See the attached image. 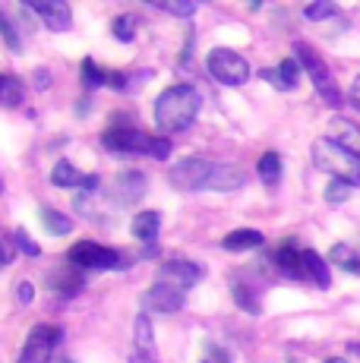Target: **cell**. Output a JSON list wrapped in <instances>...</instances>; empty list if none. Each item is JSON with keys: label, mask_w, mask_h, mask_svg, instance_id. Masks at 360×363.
I'll return each mask as SVG.
<instances>
[{"label": "cell", "mask_w": 360, "mask_h": 363, "mask_svg": "<svg viewBox=\"0 0 360 363\" xmlns=\"http://www.w3.org/2000/svg\"><path fill=\"white\" fill-rule=\"evenodd\" d=\"M29 10L38 13L41 23L51 32H67L73 26V13L64 0H51V4H47V0H35V4H29Z\"/></svg>", "instance_id": "11"}, {"label": "cell", "mask_w": 360, "mask_h": 363, "mask_svg": "<svg viewBox=\"0 0 360 363\" xmlns=\"http://www.w3.org/2000/svg\"><path fill=\"white\" fill-rule=\"evenodd\" d=\"M70 262L76 269H123L130 259L120 250L101 247V243L92 240H79L76 247H70Z\"/></svg>", "instance_id": "5"}, {"label": "cell", "mask_w": 360, "mask_h": 363, "mask_svg": "<svg viewBox=\"0 0 360 363\" xmlns=\"http://www.w3.org/2000/svg\"><path fill=\"white\" fill-rule=\"evenodd\" d=\"M203 363H215V360H212V357H206V360H203Z\"/></svg>", "instance_id": "41"}, {"label": "cell", "mask_w": 360, "mask_h": 363, "mask_svg": "<svg viewBox=\"0 0 360 363\" xmlns=\"http://www.w3.org/2000/svg\"><path fill=\"white\" fill-rule=\"evenodd\" d=\"M0 101H4V108H16L23 101V82L16 76H0Z\"/></svg>", "instance_id": "26"}, {"label": "cell", "mask_w": 360, "mask_h": 363, "mask_svg": "<svg viewBox=\"0 0 360 363\" xmlns=\"http://www.w3.org/2000/svg\"><path fill=\"white\" fill-rule=\"evenodd\" d=\"M234 300H237V306L244 313H253V316H259L262 306H259V294L256 291H250L244 281H234Z\"/></svg>", "instance_id": "27"}, {"label": "cell", "mask_w": 360, "mask_h": 363, "mask_svg": "<svg viewBox=\"0 0 360 363\" xmlns=\"http://www.w3.org/2000/svg\"><path fill=\"white\" fill-rule=\"evenodd\" d=\"M262 231H253V228H237L221 240V247L231 250V253H244V250H253V247H262Z\"/></svg>", "instance_id": "21"}, {"label": "cell", "mask_w": 360, "mask_h": 363, "mask_svg": "<svg viewBox=\"0 0 360 363\" xmlns=\"http://www.w3.org/2000/svg\"><path fill=\"white\" fill-rule=\"evenodd\" d=\"M259 76L266 82H272L275 89H281V92H291V89H297V82H300V64H297L294 57H288V60H281L279 67L259 69Z\"/></svg>", "instance_id": "15"}, {"label": "cell", "mask_w": 360, "mask_h": 363, "mask_svg": "<svg viewBox=\"0 0 360 363\" xmlns=\"http://www.w3.org/2000/svg\"><path fill=\"white\" fill-rule=\"evenodd\" d=\"M16 297H19V303H23V306H29L32 300H35V288H32V281H19Z\"/></svg>", "instance_id": "36"}, {"label": "cell", "mask_w": 360, "mask_h": 363, "mask_svg": "<svg viewBox=\"0 0 360 363\" xmlns=\"http://www.w3.org/2000/svg\"><path fill=\"white\" fill-rule=\"evenodd\" d=\"M82 275H73V272H57V275H51L47 278V288H54L57 294H64V297H76L82 291Z\"/></svg>", "instance_id": "23"}, {"label": "cell", "mask_w": 360, "mask_h": 363, "mask_svg": "<svg viewBox=\"0 0 360 363\" xmlns=\"http://www.w3.org/2000/svg\"><path fill=\"white\" fill-rule=\"evenodd\" d=\"M351 190H354V186L344 184V180H329V186H325V202H329V206H342V202H348Z\"/></svg>", "instance_id": "30"}, {"label": "cell", "mask_w": 360, "mask_h": 363, "mask_svg": "<svg viewBox=\"0 0 360 363\" xmlns=\"http://www.w3.org/2000/svg\"><path fill=\"white\" fill-rule=\"evenodd\" d=\"M247 184L244 171L234 164H215L212 167V177H209V190H218V193H234Z\"/></svg>", "instance_id": "17"}, {"label": "cell", "mask_w": 360, "mask_h": 363, "mask_svg": "<svg viewBox=\"0 0 360 363\" xmlns=\"http://www.w3.org/2000/svg\"><path fill=\"white\" fill-rule=\"evenodd\" d=\"M275 265H279V272L291 281H303V250H297L294 243H285V247L275 250Z\"/></svg>", "instance_id": "16"}, {"label": "cell", "mask_w": 360, "mask_h": 363, "mask_svg": "<svg viewBox=\"0 0 360 363\" xmlns=\"http://www.w3.org/2000/svg\"><path fill=\"white\" fill-rule=\"evenodd\" d=\"M158 281L171 284V288H177L186 294L190 288H196V284L203 281V265H196L190 259H168V262H162V269H158Z\"/></svg>", "instance_id": "9"}, {"label": "cell", "mask_w": 360, "mask_h": 363, "mask_svg": "<svg viewBox=\"0 0 360 363\" xmlns=\"http://www.w3.org/2000/svg\"><path fill=\"white\" fill-rule=\"evenodd\" d=\"M51 184L54 186H67V190H76V186H82V190H99V177H95V174L76 171L70 162H57V164H54Z\"/></svg>", "instance_id": "14"}, {"label": "cell", "mask_w": 360, "mask_h": 363, "mask_svg": "<svg viewBox=\"0 0 360 363\" xmlns=\"http://www.w3.org/2000/svg\"><path fill=\"white\" fill-rule=\"evenodd\" d=\"M13 240H16V247L23 250L26 256H32V259H38V256H41V247L26 231H16V234H13Z\"/></svg>", "instance_id": "34"}, {"label": "cell", "mask_w": 360, "mask_h": 363, "mask_svg": "<svg viewBox=\"0 0 360 363\" xmlns=\"http://www.w3.org/2000/svg\"><path fill=\"white\" fill-rule=\"evenodd\" d=\"M256 174L262 177V184H279L281 180V158H279V152H266V155L259 158V164H256Z\"/></svg>", "instance_id": "25"}, {"label": "cell", "mask_w": 360, "mask_h": 363, "mask_svg": "<svg viewBox=\"0 0 360 363\" xmlns=\"http://www.w3.org/2000/svg\"><path fill=\"white\" fill-rule=\"evenodd\" d=\"M155 162H168L171 158V139H164V136H155L152 139V152H149Z\"/></svg>", "instance_id": "35"}, {"label": "cell", "mask_w": 360, "mask_h": 363, "mask_svg": "<svg viewBox=\"0 0 360 363\" xmlns=\"http://www.w3.org/2000/svg\"><path fill=\"white\" fill-rule=\"evenodd\" d=\"M133 347H136V357L133 363H158L155 357V335H152V319L149 313H140L133 323Z\"/></svg>", "instance_id": "12"}, {"label": "cell", "mask_w": 360, "mask_h": 363, "mask_svg": "<svg viewBox=\"0 0 360 363\" xmlns=\"http://www.w3.org/2000/svg\"><path fill=\"white\" fill-rule=\"evenodd\" d=\"M35 86L47 89V69H35Z\"/></svg>", "instance_id": "38"}, {"label": "cell", "mask_w": 360, "mask_h": 363, "mask_svg": "<svg viewBox=\"0 0 360 363\" xmlns=\"http://www.w3.org/2000/svg\"><path fill=\"white\" fill-rule=\"evenodd\" d=\"M212 162H206V158L193 155V158H180V162L171 167V186H177V190L184 193H193V190H209V177H212Z\"/></svg>", "instance_id": "8"}, {"label": "cell", "mask_w": 360, "mask_h": 363, "mask_svg": "<svg viewBox=\"0 0 360 363\" xmlns=\"http://www.w3.org/2000/svg\"><path fill=\"white\" fill-rule=\"evenodd\" d=\"M325 363H348V360H342V357H332V360H325Z\"/></svg>", "instance_id": "40"}, {"label": "cell", "mask_w": 360, "mask_h": 363, "mask_svg": "<svg viewBox=\"0 0 360 363\" xmlns=\"http://www.w3.org/2000/svg\"><path fill=\"white\" fill-rule=\"evenodd\" d=\"M155 6L177 19H190V16H196V10H199L196 0H155Z\"/></svg>", "instance_id": "28"}, {"label": "cell", "mask_w": 360, "mask_h": 363, "mask_svg": "<svg viewBox=\"0 0 360 363\" xmlns=\"http://www.w3.org/2000/svg\"><path fill=\"white\" fill-rule=\"evenodd\" d=\"M145 174L142 171H123V174H117L114 177V186H111V196H114L117 202H140L145 196Z\"/></svg>", "instance_id": "13"}, {"label": "cell", "mask_w": 360, "mask_h": 363, "mask_svg": "<svg viewBox=\"0 0 360 363\" xmlns=\"http://www.w3.org/2000/svg\"><path fill=\"white\" fill-rule=\"evenodd\" d=\"M329 259L338 265V269L351 272V275H360V253L354 247H348V243H335V247L329 250Z\"/></svg>", "instance_id": "22"}, {"label": "cell", "mask_w": 360, "mask_h": 363, "mask_svg": "<svg viewBox=\"0 0 360 363\" xmlns=\"http://www.w3.org/2000/svg\"><path fill=\"white\" fill-rule=\"evenodd\" d=\"M351 101L360 108V76H354V89H351Z\"/></svg>", "instance_id": "39"}, {"label": "cell", "mask_w": 360, "mask_h": 363, "mask_svg": "<svg viewBox=\"0 0 360 363\" xmlns=\"http://www.w3.org/2000/svg\"><path fill=\"white\" fill-rule=\"evenodd\" d=\"M41 225H45V231L47 234H54V237H64V234H70V228H73V221L67 218L64 212H57V208H41Z\"/></svg>", "instance_id": "24"}, {"label": "cell", "mask_w": 360, "mask_h": 363, "mask_svg": "<svg viewBox=\"0 0 360 363\" xmlns=\"http://www.w3.org/2000/svg\"><path fill=\"white\" fill-rule=\"evenodd\" d=\"M338 13V6L335 4H329V0H322V4H310V6H303V16L310 19V23H316V19H329V16H335Z\"/></svg>", "instance_id": "33"}, {"label": "cell", "mask_w": 360, "mask_h": 363, "mask_svg": "<svg viewBox=\"0 0 360 363\" xmlns=\"http://www.w3.org/2000/svg\"><path fill=\"white\" fill-rule=\"evenodd\" d=\"M184 303H186V294H184V291L171 288V284H162V281H155V284H152V288L142 294L145 313H177V310H184Z\"/></svg>", "instance_id": "10"}, {"label": "cell", "mask_w": 360, "mask_h": 363, "mask_svg": "<svg viewBox=\"0 0 360 363\" xmlns=\"http://www.w3.org/2000/svg\"><path fill=\"white\" fill-rule=\"evenodd\" d=\"M111 32H114L117 41H133L136 38V16H117L114 26H111Z\"/></svg>", "instance_id": "31"}, {"label": "cell", "mask_w": 360, "mask_h": 363, "mask_svg": "<svg viewBox=\"0 0 360 363\" xmlns=\"http://www.w3.org/2000/svg\"><path fill=\"white\" fill-rule=\"evenodd\" d=\"M329 139H335L338 145H344L348 152L360 155V127H354V123L344 121V117H335V121L329 123Z\"/></svg>", "instance_id": "18"}, {"label": "cell", "mask_w": 360, "mask_h": 363, "mask_svg": "<svg viewBox=\"0 0 360 363\" xmlns=\"http://www.w3.org/2000/svg\"><path fill=\"white\" fill-rule=\"evenodd\" d=\"M0 32H4V41H6V48H10L13 54L23 51V41H19V32H16V26L10 23V16H6V13H0Z\"/></svg>", "instance_id": "32"}, {"label": "cell", "mask_w": 360, "mask_h": 363, "mask_svg": "<svg viewBox=\"0 0 360 363\" xmlns=\"http://www.w3.org/2000/svg\"><path fill=\"white\" fill-rule=\"evenodd\" d=\"M294 60L303 67V73L310 76V82H313L316 95H320V99L329 104V108H342V104H344L342 89H338V82H335V76H332L329 64H325L320 54H316L310 45L297 41V45H294Z\"/></svg>", "instance_id": "3"}, {"label": "cell", "mask_w": 360, "mask_h": 363, "mask_svg": "<svg viewBox=\"0 0 360 363\" xmlns=\"http://www.w3.org/2000/svg\"><path fill=\"white\" fill-rule=\"evenodd\" d=\"M158 225H162V215H158L155 208H145V212L136 215L130 228H133L136 240H142V243H149V247H152V243H155V237H158Z\"/></svg>", "instance_id": "20"}, {"label": "cell", "mask_w": 360, "mask_h": 363, "mask_svg": "<svg viewBox=\"0 0 360 363\" xmlns=\"http://www.w3.org/2000/svg\"><path fill=\"white\" fill-rule=\"evenodd\" d=\"M199 108H203V99L193 86L180 82V86H171L158 95L155 101V123L164 133H180L186 130L193 121H196Z\"/></svg>", "instance_id": "1"}, {"label": "cell", "mask_w": 360, "mask_h": 363, "mask_svg": "<svg viewBox=\"0 0 360 363\" xmlns=\"http://www.w3.org/2000/svg\"><path fill=\"white\" fill-rule=\"evenodd\" d=\"M13 243H16V240H13V237H6V240H4V265H10V262H13V256H16V250H13Z\"/></svg>", "instance_id": "37"}, {"label": "cell", "mask_w": 360, "mask_h": 363, "mask_svg": "<svg viewBox=\"0 0 360 363\" xmlns=\"http://www.w3.org/2000/svg\"><path fill=\"white\" fill-rule=\"evenodd\" d=\"M60 341H64V332L57 325H45V323L32 325L29 338L23 345V354H19V363H51Z\"/></svg>", "instance_id": "6"}, {"label": "cell", "mask_w": 360, "mask_h": 363, "mask_svg": "<svg viewBox=\"0 0 360 363\" xmlns=\"http://www.w3.org/2000/svg\"><path fill=\"white\" fill-rule=\"evenodd\" d=\"M152 139L149 133L136 130V127H111L101 136V145L111 155H149L152 152Z\"/></svg>", "instance_id": "7"}, {"label": "cell", "mask_w": 360, "mask_h": 363, "mask_svg": "<svg viewBox=\"0 0 360 363\" xmlns=\"http://www.w3.org/2000/svg\"><path fill=\"white\" fill-rule=\"evenodd\" d=\"M206 69H209V76L215 82H221V86H244L253 76L250 64H247L237 51H231V48H215V51H209Z\"/></svg>", "instance_id": "4"}, {"label": "cell", "mask_w": 360, "mask_h": 363, "mask_svg": "<svg viewBox=\"0 0 360 363\" xmlns=\"http://www.w3.org/2000/svg\"><path fill=\"white\" fill-rule=\"evenodd\" d=\"M108 79H111V73H105V69L95 67V60H92V57L82 60V82H86L89 89H101V86H108Z\"/></svg>", "instance_id": "29"}, {"label": "cell", "mask_w": 360, "mask_h": 363, "mask_svg": "<svg viewBox=\"0 0 360 363\" xmlns=\"http://www.w3.org/2000/svg\"><path fill=\"white\" fill-rule=\"evenodd\" d=\"M313 164L322 174H329L332 180H344L351 186H360V155L348 152L344 145H338L335 139L320 136L313 143Z\"/></svg>", "instance_id": "2"}, {"label": "cell", "mask_w": 360, "mask_h": 363, "mask_svg": "<svg viewBox=\"0 0 360 363\" xmlns=\"http://www.w3.org/2000/svg\"><path fill=\"white\" fill-rule=\"evenodd\" d=\"M303 275L313 278L316 288H329V284H332L329 262H325L316 250H303Z\"/></svg>", "instance_id": "19"}]
</instances>
